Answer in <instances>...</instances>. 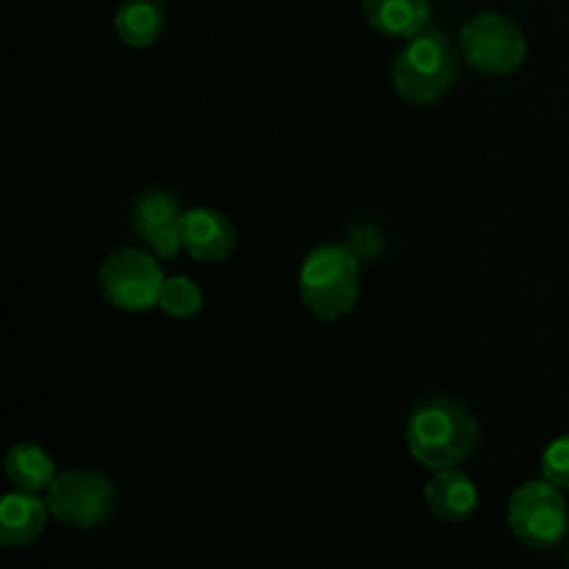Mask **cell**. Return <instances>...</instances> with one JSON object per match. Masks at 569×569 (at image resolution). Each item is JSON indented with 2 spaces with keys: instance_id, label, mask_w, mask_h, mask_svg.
<instances>
[{
  "instance_id": "10",
  "label": "cell",
  "mask_w": 569,
  "mask_h": 569,
  "mask_svg": "<svg viewBox=\"0 0 569 569\" xmlns=\"http://www.w3.org/2000/svg\"><path fill=\"white\" fill-rule=\"evenodd\" d=\"M422 498H426L428 511L437 517L439 522H450V526H459V522L470 520L478 509V489L472 483V478H467L465 472L453 470H439L431 481L422 489Z\"/></svg>"
},
{
  "instance_id": "6",
  "label": "cell",
  "mask_w": 569,
  "mask_h": 569,
  "mask_svg": "<svg viewBox=\"0 0 569 569\" xmlns=\"http://www.w3.org/2000/svg\"><path fill=\"white\" fill-rule=\"evenodd\" d=\"M509 528L528 548H556L569 528V511L561 489L550 481H526L517 487L509 500Z\"/></svg>"
},
{
  "instance_id": "8",
  "label": "cell",
  "mask_w": 569,
  "mask_h": 569,
  "mask_svg": "<svg viewBox=\"0 0 569 569\" xmlns=\"http://www.w3.org/2000/svg\"><path fill=\"white\" fill-rule=\"evenodd\" d=\"M181 203L161 189L139 194L131 211V228L161 259H172L181 250Z\"/></svg>"
},
{
  "instance_id": "3",
  "label": "cell",
  "mask_w": 569,
  "mask_h": 569,
  "mask_svg": "<svg viewBox=\"0 0 569 569\" xmlns=\"http://www.w3.org/2000/svg\"><path fill=\"white\" fill-rule=\"evenodd\" d=\"M300 298L320 320H342L359 300V259L342 244H320L300 267Z\"/></svg>"
},
{
  "instance_id": "11",
  "label": "cell",
  "mask_w": 569,
  "mask_h": 569,
  "mask_svg": "<svg viewBox=\"0 0 569 569\" xmlns=\"http://www.w3.org/2000/svg\"><path fill=\"white\" fill-rule=\"evenodd\" d=\"M48 503L33 492H9L0 503V545L3 548H28L42 537L48 526Z\"/></svg>"
},
{
  "instance_id": "7",
  "label": "cell",
  "mask_w": 569,
  "mask_h": 569,
  "mask_svg": "<svg viewBox=\"0 0 569 569\" xmlns=\"http://www.w3.org/2000/svg\"><path fill=\"white\" fill-rule=\"evenodd\" d=\"M167 278L159 261L137 248L111 253L100 267V289L106 303L120 311H148L159 306Z\"/></svg>"
},
{
  "instance_id": "14",
  "label": "cell",
  "mask_w": 569,
  "mask_h": 569,
  "mask_svg": "<svg viewBox=\"0 0 569 569\" xmlns=\"http://www.w3.org/2000/svg\"><path fill=\"white\" fill-rule=\"evenodd\" d=\"M6 478L14 483L20 492H48L50 483L56 481V465L48 450L33 442H20L6 456Z\"/></svg>"
},
{
  "instance_id": "5",
  "label": "cell",
  "mask_w": 569,
  "mask_h": 569,
  "mask_svg": "<svg viewBox=\"0 0 569 569\" xmlns=\"http://www.w3.org/2000/svg\"><path fill=\"white\" fill-rule=\"evenodd\" d=\"M44 503L61 526L92 531L114 515L117 487L94 470H67L50 483Z\"/></svg>"
},
{
  "instance_id": "13",
  "label": "cell",
  "mask_w": 569,
  "mask_h": 569,
  "mask_svg": "<svg viewBox=\"0 0 569 569\" xmlns=\"http://www.w3.org/2000/svg\"><path fill=\"white\" fill-rule=\"evenodd\" d=\"M167 11L161 0H122L114 11V31L128 48H150L161 39Z\"/></svg>"
},
{
  "instance_id": "15",
  "label": "cell",
  "mask_w": 569,
  "mask_h": 569,
  "mask_svg": "<svg viewBox=\"0 0 569 569\" xmlns=\"http://www.w3.org/2000/svg\"><path fill=\"white\" fill-rule=\"evenodd\" d=\"M159 309L164 315L176 317V320H189V317L200 315V309H203V292H200L192 278H167L164 289H161Z\"/></svg>"
},
{
  "instance_id": "9",
  "label": "cell",
  "mask_w": 569,
  "mask_h": 569,
  "mask_svg": "<svg viewBox=\"0 0 569 569\" xmlns=\"http://www.w3.org/2000/svg\"><path fill=\"white\" fill-rule=\"evenodd\" d=\"M181 248L192 259L220 264L237 250V231L231 220L214 209H189L181 220Z\"/></svg>"
},
{
  "instance_id": "16",
  "label": "cell",
  "mask_w": 569,
  "mask_h": 569,
  "mask_svg": "<svg viewBox=\"0 0 569 569\" xmlns=\"http://www.w3.org/2000/svg\"><path fill=\"white\" fill-rule=\"evenodd\" d=\"M542 476L553 487L569 489V433L548 445L542 453Z\"/></svg>"
},
{
  "instance_id": "1",
  "label": "cell",
  "mask_w": 569,
  "mask_h": 569,
  "mask_svg": "<svg viewBox=\"0 0 569 569\" xmlns=\"http://www.w3.org/2000/svg\"><path fill=\"white\" fill-rule=\"evenodd\" d=\"M481 439V428L465 403L448 395L422 400L406 428V445L417 465L428 470H453L470 459Z\"/></svg>"
},
{
  "instance_id": "4",
  "label": "cell",
  "mask_w": 569,
  "mask_h": 569,
  "mask_svg": "<svg viewBox=\"0 0 569 569\" xmlns=\"http://www.w3.org/2000/svg\"><path fill=\"white\" fill-rule=\"evenodd\" d=\"M461 53L483 76H511L528 59V39L517 22L498 11H483L461 26Z\"/></svg>"
},
{
  "instance_id": "12",
  "label": "cell",
  "mask_w": 569,
  "mask_h": 569,
  "mask_svg": "<svg viewBox=\"0 0 569 569\" xmlns=\"http://www.w3.org/2000/svg\"><path fill=\"white\" fill-rule=\"evenodd\" d=\"M361 11L372 31L395 39H411L426 31L431 20V0H365Z\"/></svg>"
},
{
  "instance_id": "2",
  "label": "cell",
  "mask_w": 569,
  "mask_h": 569,
  "mask_svg": "<svg viewBox=\"0 0 569 569\" xmlns=\"http://www.w3.org/2000/svg\"><path fill=\"white\" fill-rule=\"evenodd\" d=\"M459 78V53L442 31L426 28L395 56L392 83L409 106H437Z\"/></svg>"
}]
</instances>
